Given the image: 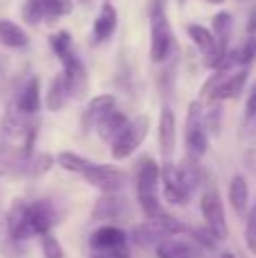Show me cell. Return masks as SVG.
Instances as JSON below:
<instances>
[{
  "label": "cell",
  "mask_w": 256,
  "mask_h": 258,
  "mask_svg": "<svg viewBox=\"0 0 256 258\" xmlns=\"http://www.w3.org/2000/svg\"><path fill=\"white\" fill-rule=\"evenodd\" d=\"M104 3H109V0H104Z\"/></svg>",
  "instance_id": "cell-48"
},
{
  "label": "cell",
  "mask_w": 256,
  "mask_h": 258,
  "mask_svg": "<svg viewBox=\"0 0 256 258\" xmlns=\"http://www.w3.org/2000/svg\"><path fill=\"white\" fill-rule=\"evenodd\" d=\"M238 3H247V0H238Z\"/></svg>",
  "instance_id": "cell-47"
},
{
  "label": "cell",
  "mask_w": 256,
  "mask_h": 258,
  "mask_svg": "<svg viewBox=\"0 0 256 258\" xmlns=\"http://www.w3.org/2000/svg\"><path fill=\"white\" fill-rule=\"evenodd\" d=\"M127 213V202L122 200L118 192H102L98 202H95L91 218L95 222H109V220H120Z\"/></svg>",
  "instance_id": "cell-15"
},
{
  "label": "cell",
  "mask_w": 256,
  "mask_h": 258,
  "mask_svg": "<svg viewBox=\"0 0 256 258\" xmlns=\"http://www.w3.org/2000/svg\"><path fill=\"white\" fill-rule=\"evenodd\" d=\"M30 224L34 236H45L57 224V209L50 200H39L30 204Z\"/></svg>",
  "instance_id": "cell-14"
},
{
  "label": "cell",
  "mask_w": 256,
  "mask_h": 258,
  "mask_svg": "<svg viewBox=\"0 0 256 258\" xmlns=\"http://www.w3.org/2000/svg\"><path fill=\"white\" fill-rule=\"evenodd\" d=\"M16 109L25 116H34L36 111L41 109V80L36 75H30L27 82L23 84L21 93L16 98Z\"/></svg>",
  "instance_id": "cell-18"
},
{
  "label": "cell",
  "mask_w": 256,
  "mask_h": 258,
  "mask_svg": "<svg viewBox=\"0 0 256 258\" xmlns=\"http://www.w3.org/2000/svg\"><path fill=\"white\" fill-rule=\"evenodd\" d=\"M188 36L195 43V48L204 54L207 66L213 68V71H218V68L222 66V57H220V52H218V41H216V36H213V32L209 30V27L200 25V23H190Z\"/></svg>",
  "instance_id": "cell-8"
},
{
  "label": "cell",
  "mask_w": 256,
  "mask_h": 258,
  "mask_svg": "<svg viewBox=\"0 0 256 258\" xmlns=\"http://www.w3.org/2000/svg\"><path fill=\"white\" fill-rule=\"evenodd\" d=\"M220 125H222V102H213L204 111V127H207V132L211 136H218L220 134Z\"/></svg>",
  "instance_id": "cell-31"
},
{
  "label": "cell",
  "mask_w": 256,
  "mask_h": 258,
  "mask_svg": "<svg viewBox=\"0 0 256 258\" xmlns=\"http://www.w3.org/2000/svg\"><path fill=\"white\" fill-rule=\"evenodd\" d=\"M130 122L132 120L127 118L125 111H120V109H113V111H109L107 116H104L102 120L98 122L95 132H98V136L102 138L104 143H116L118 138L122 136V132L130 127Z\"/></svg>",
  "instance_id": "cell-17"
},
{
  "label": "cell",
  "mask_w": 256,
  "mask_h": 258,
  "mask_svg": "<svg viewBox=\"0 0 256 258\" xmlns=\"http://www.w3.org/2000/svg\"><path fill=\"white\" fill-rule=\"evenodd\" d=\"M109 258H130V245L122 247V249H116L113 254H109Z\"/></svg>",
  "instance_id": "cell-40"
},
{
  "label": "cell",
  "mask_w": 256,
  "mask_h": 258,
  "mask_svg": "<svg viewBox=\"0 0 256 258\" xmlns=\"http://www.w3.org/2000/svg\"><path fill=\"white\" fill-rule=\"evenodd\" d=\"M52 156H48V154H39L36 159H32V163H30V174H41V172H48L50 168H52Z\"/></svg>",
  "instance_id": "cell-35"
},
{
  "label": "cell",
  "mask_w": 256,
  "mask_h": 258,
  "mask_svg": "<svg viewBox=\"0 0 256 258\" xmlns=\"http://www.w3.org/2000/svg\"><path fill=\"white\" fill-rule=\"evenodd\" d=\"M177 170H179V177H181V183L186 186V190L193 195L195 190H198V186H200V168L195 165V159L193 156H188L186 161H181L179 165H177Z\"/></svg>",
  "instance_id": "cell-28"
},
{
  "label": "cell",
  "mask_w": 256,
  "mask_h": 258,
  "mask_svg": "<svg viewBox=\"0 0 256 258\" xmlns=\"http://www.w3.org/2000/svg\"><path fill=\"white\" fill-rule=\"evenodd\" d=\"M256 57V34H249L247 39H245V43L238 48V63L240 66H247V63H252Z\"/></svg>",
  "instance_id": "cell-34"
},
{
  "label": "cell",
  "mask_w": 256,
  "mask_h": 258,
  "mask_svg": "<svg viewBox=\"0 0 256 258\" xmlns=\"http://www.w3.org/2000/svg\"><path fill=\"white\" fill-rule=\"evenodd\" d=\"M113 109H116V95H111V93L93 95V98L86 102L84 111H82V129L91 132V129L98 127V122L102 120L109 111H113Z\"/></svg>",
  "instance_id": "cell-13"
},
{
  "label": "cell",
  "mask_w": 256,
  "mask_h": 258,
  "mask_svg": "<svg viewBox=\"0 0 256 258\" xmlns=\"http://www.w3.org/2000/svg\"><path fill=\"white\" fill-rule=\"evenodd\" d=\"M73 12V0H52V14L54 18L68 16Z\"/></svg>",
  "instance_id": "cell-37"
},
{
  "label": "cell",
  "mask_w": 256,
  "mask_h": 258,
  "mask_svg": "<svg viewBox=\"0 0 256 258\" xmlns=\"http://www.w3.org/2000/svg\"><path fill=\"white\" fill-rule=\"evenodd\" d=\"M0 256L3 258H23L25 249H23V242H18L12 236L7 224V213H0Z\"/></svg>",
  "instance_id": "cell-25"
},
{
  "label": "cell",
  "mask_w": 256,
  "mask_h": 258,
  "mask_svg": "<svg viewBox=\"0 0 256 258\" xmlns=\"http://www.w3.org/2000/svg\"><path fill=\"white\" fill-rule=\"evenodd\" d=\"M184 143H186V150H188V156H193V159L204 156L209 150V132L204 127V111H202V102L200 100L188 104Z\"/></svg>",
  "instance_id": "cell-3"
},
{
  "label": "cell",
  "mask_w": 256,
  "mask_h": 258,
  "mask_svg": "<svg viewBox=\"0 0 256 258\" xmlns=\"http://www.w3.org/2000/svg\"><path fill=\"white\" fill-rule=\"evenodd\" d=\"M89 242H91V247H93L95 251L109 256V254H113L116 249H122V247L130 245V238H127V233L122 231L120 227L102 224V227H98L93 233H91Z\"/></svg>",
  "instance_id": "cell-9"
},
{
  "label": "cell",
  "mask_w": 256,
  "mask_h": 258,
  "mask_svg": "<svg viewBox=\"0 0 256 258\" xmlns=\"http://www.w3.org/2000/svg\"><path fill=\"white\" fill-rule=\"evenodd\" d=\"M256 120V82L247 95V104H245V122H254Z\"/></svg>",
  "instance_id": "cell-36"
},
{
  "label": "cell",
  "mask_w": 256,
  "mask_h": 258,
  "mask_svg": "<svg viewBox=\"0 0 256 258\" xmlns=\"http://www.w3.org/2000/svg\"><path fill=\"white\" fill-rule=\"evenodd\" d=\"M39 3L43 5V9H45V21L52 23V21H54V14H52V0H39Z\"/></svg>",
  "instance_id": "cell-39"
},
{
  "label": "cell",
  "mask_w": 256,
  "mask_h": 258,
  "mask_svg": "<svg viewBox=\"0 0 256 258\" xmlns=\"http://www.w3.org/2000/svg\"><path fill=\"white\" fill-rule=\"evenodd\" d=\"M21 14H23V21H25L27 25H32V27H36L45 18V9H43V5H41L39 0H25V3H23Z\"/></svg>",
  "instance_id": "cell-30"
},
{
  "label": "cell",
  "mask_w": 256,
  "mask_h": 258,
  "mask_svg": "<svg viewBox=\"0 0 256 258\" xmlns=\"http://www.w3.org/2000/svg\"><path fill=\"white\" fill-rule=\"evenodd\" d=\"M247 68H240V71H231L229 75L222 80L220 89H218L216 93V102H225V100H234L240 95V91L245 89V84H247Z\"/></svg>",
  "instance_id": "cell-24"
},
{
  "label": "cell",
  "mask_w": 256,
  "mask_h": 258,
  "mask_svg": "<svg viewBox=\"0 0 256 258\" xmlns=\"http://www.w3.org/2000/svg\"><path fill=\"white\" fill-rule=\"evenodd\" d=\"M157 134H159V150H161L163 163H168L177 147V118H175V111H172L170 104H163L161 107Z\"/></svg>",
  "instance_id": "cell-10"
},
{
  "label": "cell",
  "mask_w": 256,
  "mask_h": 258,
  "mask_svg": "<svg viewBox=\"0 0 256 258\" xmlns=\"http://www.w3.org/2000/svg\"><path fill=\"white\" fill-rule=\"evenodd\" d=\"M150 132V118L148 116H136L130 122V127L122 132V136L116 143H111V156L116 161H125L127 156H132L141 147V143L145 141Z\"/></svg>",
  "instance_id": "cell-4"
},
{
  "label": "cell",
  "mask_w": 256,
  "mask_h": 258,
  "mask_svg": "<svg viewBox=\"0 0 256 258\" xmlns=\"http://www.w3.org/2000/svg\"><path fill=\"white\" fill-rule=\"evenodd\" d=\"M211 21H213L211 23V32H213V36H216V41H218V52H220L222 61H225L227 52L231 50L229 48V39H231V30H234V21H231L229 12H218ZM220 68H218V71H220Z\"/></svg>",
  "instance_id": "cell-20"
},
{
  "label": "cell",
  "mask_w": 256,
  "mask_h": 258,
  "mask_svg": "<svg viewBox=\"0 0 256 258\" xmlns=\"http://www.w3.org/2000/svg\"><path fill=\"white\" fill-rule=\"evenodd\" d=\"M132 240L139 247H152V245L157 247L163 238H161V233L157 231V227H154L150 220H145L143 224H136V227L132 229Z\"/></svg>",
  "instance_id": "cell-27"
},
{
  "label": "cell",
  "mask_w": 256,
  "mask_h": 258,
  "mask_svg": "<svg viewBox=\"0 0 256 258\" xmlns=\"http://www.w3.org/2000/svg\"><path fill=\"white\" fill-rule=\"evenodd\" d=\"M80 3H82V5H89V3H91V0H80Z\"/></svg>",
  "instance_id": "cell-46"
},
{
  "label": "cell",
  "mask_w": 256,
  "mask_h": 258,
  "mask_svg": "<svg viewBox=\"0 0 256 258\" xmlns=\"http://www.w3.org/2000/svg\"><path fill=\"white\" fill-rule=\"evenodd\" d=\"M7 224H9V231L12 236L16 238L18 242H27L34 231H32V224H30V204L25 200H14L12 206L7 211Z\"/></svg>",
  "instance_id": "cell-12"
},
{
  "label": "cell",
  "mask_w": 256,
  "mask_h": 258,
  "mask_svg": "<svg viewBox=\"0 0 256 258\" xmlns=\"http://www.w3.org/2000/svg\"><path fill=\"white\" fill-rule=\"evenodd\" d=\"M91 258H109V256H104V254H100V251H95V254H91Z\"/></svg>",
  "instance_id": "cell-43"
},
{
  "label": "cell",
  "mask_w": 256,
  "mask_h": 258,
  "mask_svg": "<svg viewBox=\"0 0 256 258\" xmlns=\"http://www.w3.org/2000/svg\"><path fill=\"white\" fill-rule=\"evenodd\" d=\"M150 59L154 63H166L175 50V34L166 14V0H150Z\"/></svg>",
  "instance_id": "cell-2"
},
{
  "label": "cell",
  "mask_w": 256,
  "mask_h": 258,
  "mask_svg": "<svg viewBox=\"0 0 256 258\" xmlns=\"http://www.w3.org/2000/svg\"><path fill=\"white\" fill-rule=\"evenodd\" d=\"M57 165L66 172H73V174H82L84 177L91 168H93V161L84 159L82 154H75V152H59L57 154Z\"/></svg>",
  "instance_id": "cell-26"
},
{
  "label": "cell",
  "mask_w": 256,
  "mask_h": 258,
  "mask_svg": "<svg viewBox=\"0 0 256 258\" xmlns=\"http://www.w3.org/2000/svg\"><path fill=\"white\" fill-rule=\"evenodd\" d=\"M3 71H5V61H0V75H3Z\"/></svg>",
  "instance_id": "cell-44"
},
{
  "label": "cell",
  "mask_w": 256,
  "mask_h": 258,
  "mask_svg": "<svg viewBox=\"0 0 256 258\" xmlns=\"http://www.w3.org/2000/svg\"><path fill=\"white\" fill-rule=\"evenodd\" d=\"M154 249H157V258H202V247L195 238L172 236L161 240Z\"/></svg>",
  "instance_id": "cell-11"
},
{
  "label": "cell",
  "mask_w": 256,
  "mask_h": 258,
  "mask_svg": "<svg viewBox=\"0 0 256 258\" xmlns=\"http://www.w3.org/2000/svg\"><path fill=\"white\" fill-rule=\"evenodd\" d=\"M245 30H247V34H256V7H252V12H249Z\"/></svg>",
  "instance_id": "cell-38"
},
{
  "label": "cell",
  "mask_w": 256,
  "mask_h": 258,
  "mask_svg": "<svg viewBox=\"0 0 256 258\" xmlns=\"http://www.w3.org/2000/svg\"><path fill=\"white\" fill-rule=\"evenodd\" d=\"M229 204L238 215H247V211H249V183L243 174H234V177H231Z\"/></svg>",
  "instance_id": "cell-22"
},
{
  "label": "cell",
  "mask_w": 256,
  "mask_h": 258,
  "mask_svg": "<svg viewBox=\"0 0 256 258\" xmlns=\"http://www.w3.org/2000/svg\"><path fill=\"white\" fill-rule=\"evenodd\" d=\"M84 179L102 192H120L127 183V174L122 170L111 168V165H102V163H95L84 174Z\"/></svg>",
  "instance_id": "cell-6"
},
{
  "label": "cell",
  "mask_w": 256,
  "mask_h": 258,
  "mask_svg": "<svg viewBox=\"0 0 256 258\" xmlns=\"http://www.w3.org/2000/svg\"><path fill=\"white\" fill-rule=\"evenodd\" d=\"M41 251H43V258H66V251H63L61 242H59L52 233L41 236Z\"/></svg>",
  "instance_id": "cell-32"
},
{
  "label": "cell",
  "mask_w": 256,
  "mask_h": 258,
  "mask_svg": "<svg viewBox=\"0 0 256 258\" xmlns=\"http://www.w3.org/2000/svg\"><path fill=\"white\" fill-rule=\"evenodd\" d=\"M118 27V12L111 3H102L98 16L93 21V41L95 43H104L107 39H111L113 32Z\"/></svg>",
  "instance_id": "cell-19"
},
{
  "label": "cell",
  "mask_w": 256,
  "mask_h": 258,
  "mask_svg": "<svg viewBox=\"0 0 256 258\" xmlns=\"http://www.w3.org/2000/svg\"><path fill=\"white\" fill-rule=\"evenodd\" d=\"M63 66V75H66L68 80V89H71V95L73 98H82L86 91V68L84 63H82V59L77 57L75 52H71L66 59L61 61Z\"/></svg>",
  "instance_id": "cell-16"
},
{
  "label": "cell",
  "mask_w": 256,
  "mask_h": 258,
  "mask_svg": "<svg viewBox=\"0 0 256 258\" xmlns=\"http://www.w3.org/2000/svg\"><path fill=\"white\" fill-rule=\"evenodd\" d=\"M71 98L73 95H71V89H68V80L61 71L54 75L52 82H50L48 93H45V107H48V111H61Z\"/></svg>",
  "instance_id": "cell-21"
},
{
  "label": "cell",
  "mask_w": 256,
  "mask_h": 258,
  "mask_svg": "<svg viewBox=\"0 0 256 258\" xmlns=\"http://www.w3.org/2000/svg\"><path fill=\"white\" fill-rule=\"evenodd\" d=\"M177 3H179V5H186V3H188V0H177Z\"/></svg>",
  "instance_id": "cell-45"
},
{
  "label": "cell",
  "mask_w": 256,
  "mask_h": 258,
  "mask_svg": "<svg viewBox=\"0 0 256 258\" xmlns=\"http://www.w3.org/2000/svg\"><path fill=\"white\" fill-rule=\"evenodd\" d=\"M161 165L152 156H143L136 165V197L145 218H157L161 211Z\"/></svg>",
  "instance_id": "cell-1"
},
{
  "label": "cell",
  "mask_w": 256,
  "mask_h": 258,
  "mask_svg": "<svg viewBox=\"0 0 256 258\" xmlns=\"http://www.w3.org/2000/svg\"><path fill=\"white\" fill-rule=\"evenodd\" d=\"M0 43L7 45V48L21 50L30 45V36L18 23L9 21V18H0Z\"/></svg>",
  "instance_id": "cell-23"
},
{
  "label": "cell",
  "mask_w": 256,
  "mask_h": 258,
  "mask_svg": "<svg viewBox=\"0 0 256 258\" xmlns=\"http://www.w3.org/2000/svg\"><path fill=\"white\" fill-rule=\"evenodd\" d=\"M245 245L256 256V202L247 211V222H245Z\"/></svg>",
  "instance_id": "cell-33"
},
{
  "label": "cell",
  "mask_w": 256,
  "mask_h": 258,
  "mask_svg": "<svg viewBox=\"0 0 256 258\" xmlns=\"http://www.w3.org/2000/svg\"><path fill=\"white\" fill-rule=\"evenodd\" d=\"M222 3H227V0H207V5H222Z\"/></svg>",
  "instance_id": "cell-41"
},
{
  "label": "cell",
  "mask_w": 256,
  "mask_h": 258,
  "mask_svg": "<svg viewBox=\"0 0 256 258\" xmlns=\"http://www.w3.org/2000/svg\"><path fill=\"white\" fill-rule=\"evenodd\" d=\"M200 209H202V218L207 222V227L218 236V240H225L229 236V227H227V213L225 204L220 200V192L209 188L200 200Z\"/></svg>",
  "instance_id": "cell-5"
},
{
  "label": "cell",
  "mask_w": 256,
  "mask_h": 258,
  "mask_svg": "<svg viewBox=\"0 0 256 258\" xmlns=\"http://www.w3.org/2000/svg\"><path fill=\"white\" fill-rule=\"evenodd\" d=\"M220 258H236L234 254H231V251H222V256Z\"/></svg>",
  "instance_id": "cell-42"
},
{
  "label": "cell",
  "mask_w": 256,
  "mask_h": 258,
  "mask_svg": "<svg viewBox=\"0 0 256 258\" xmlns=\"http://www.w3.org/2000/svg\"><path fill=\"white\" fill-rule=\"evenodd\" d=\"M48 43H50V48H52L54 57H57L59 61H63L71 52H75V50H73L71 32H66V30H59V32H54V34H50Z\"/></svg>",
  "instance_id": "cell-29"
},
{
  "label": "cell",
  "mask_w": 256,
  "mask_h": 258,
  "mask_svg": "<svg viewBox=\"0 0 256 258\" xmlns=\"http://www.w3.org/2000/svg\"><path fill=\"white\" fill-rule=\"evenodd\" d=\"M161 186H163V200L168 204H175V206H186L190 202V192L186 190V186L181 183L179 177V170L172 161L161 165Z\"/></svg>",
  "instance_id": "cell-7"
}]
</instances>
